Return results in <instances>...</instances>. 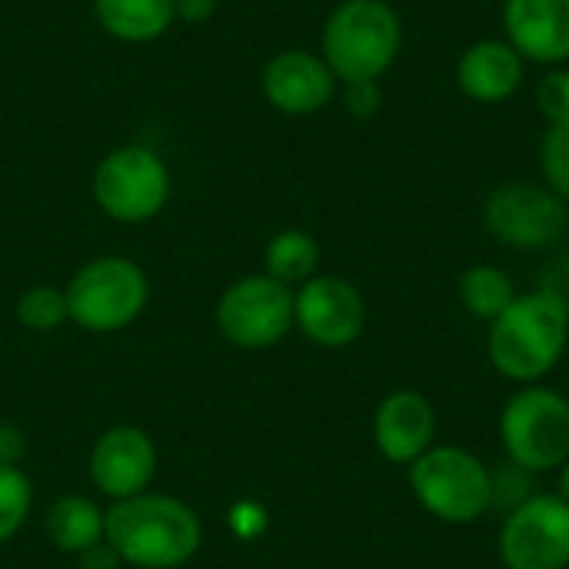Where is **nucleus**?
<instances>
[{
  "label": "nucleus",
  "instance_id": "a211bd4d",
  "mask_svg": "<svg viewBox=\"0 0 569 569\" xmlns=\"http://www.w3.org/2000/svg\"><path fill=\"white\" fill-rule=\"evenodd\" d=\"M43 530H47V540L60 550V553H87L93 550L97 543H103V533H107V513L87 500V497H77V493H67V497H57L47 513H43Z\"/></svg>",
  "mask_w": 569,
  "mask_h": 569
},
{
  "label": "nucleus",
  "instance_id": "9d476101",
  "mask_svg": "<svg viewBox=\"0 0 569 569\" xmlns=\"http://www.w3.org/2000/svg\"><path fill=\"white\" fill-rule=\"evenodd\" d=\"M497 553L507 569H569V503L533 493L503 513Z\"/></svg>",
  "mask_w": 569,
  "mask_h": 569
},
{
  "label": "nucleus",
  "instance_id": "f03ea898",
  "mask_svg": "<svg viewBox=\"0 0 569 569\" xmlns=\"http://www.w3.org/2000/svg\"><path fill=\"white\" fill-rule=\"evenodd\" d=\"M103 540L127 567L177 569L200 550L203 530L183 500L167 493H137L107 510Z\"/></svg>",
  "mask_w": 569,
  "mask_h": 569
},
{
  "label": "nucleus",
  "instance_id": "423d86ee",
  "mask_svg": "<svg viewBox=\"0 0 569 569\" xmlns=\"http://www.w3.org/2000/svg\"><path fill=\"white\" fill-rule=\"evenodd\" d=\"M63 290L70 323L87 333L127 330L143 313L150 297L143 267L127 257H97L83 263Z\"/></svg>",
  "mask_w": 569,
  "mask_h": 569
},
{
  "label": "nucleus",
  "instance_id": "c756f323",
  "mask_svg": "<svg viewBox=\"0 0 569 569\" xmlns=\"http://www.w3.org/2000/svg\"><path fill=\"white\" fill-rule=\"evenodd\" d=\"M553 493L569 503V460L560 467V470H557V490H553Z\"/></svg>",
  "mask_w": 569,
  "mask_h": 569
},
{
  "label": "nucleus",
  "instance_id": "f257e3e1",
  "mask_svg": "<svg viewBox=\"0 0 569 569\" xmlns=\"http://www.w3.org/2000/svg\"><path fill=\"white\" fill-rule=\"evenodd\" d=\"M569 350V303L553 287L517 293V300L490 323V367L517 383H543Z\"/></svg>",
  "mask_w": 569,
  "mask_h": 569
},
{
  "label": "nucleus",
  "instance_id": "39448f33",
  "mask_svg": "<svg viewBox=\"0 0 569 569\" xmlns=\"http://www.w3.org/2000/svg\"><path fill=\"white\" fill-rule=\"evenodd\" d=\"M503 460L547 477L569 460V397L557 387H517L497 420Z\"/></svg>",
  "mask_w": 569,
  "mask_h": 569
},
{
  "label": "nucleus",
  "instance_id": "f3484780",
  "mask_svg": "<svg viewBox=\"0 0 569 569\" xmlns=\"http://www.w3.org/2000/svg\"><path fill=\"white\" fill-rule=\"evenodd\" d=\"M100 30L120 43H153L173 23V0H93Z\"/></svg>",
  "mask_w": 569,
  "mask_h": 569
},
{
  "label": "nucleus",
  "instance_id": "6e6552de",
  "mask_svg": "<svg viewBox=\"0 0 569 569\" xmlns=\"http://www.w3.org/2000/svg\"><path fill=\"white\" fill-rule=\"evenodd\" d=\"M487 233L510 250H547L569 227V207L543 183H500L483 203Z\"/></svg>",
  "mask_w": 569,
  "mask_h": 569
},
{
  "label": "nucleus",
  "instance_id": "b1692460",
  "mask_svg": "<svg viewBox=\"0 0 569 569\" xmlns=\"http://www.w3.org/2000/svg\"><path fill=\"white\" fill-rule=\"evenodd\" d=\"M537 473H530V470H523V467H517V463H510V460H503L500 467H493V510H503V513H510L513 507H520L523 500H530L533 493H540L537 490Z\"/></svg>",
  "mask_w": 569,
  "mask_h": 569
},
{
  "label": "nucleus",
  "instance_id": "6ab92c4d",
  "mask_svg": "<svg viewBox=\"0 0 569 569\" xmlns=\"http://www.w3.org/2000/svg\"><path fill=\"white\" fill-rule=\"evenodd\" d=\"M263 260H267V270H263L267 277H273L287 287H300L320 273V243L313 233L290 227V230H280L270 237Z\"/></svg>",
  "mask_w": 569,
  "mask_h": 569
},
{
  "label": "nucleus",
  "instance_id": "a878e982",
  "mask_svg": "<svg viewBox=\"0 0 569 569\" xmlns=\"http://www.w3.org/2000/svg\"><path fill=\"white\" fill-rule=\"evenodd\" d=\"M343 107L350 117L357 120H370L380 113L383 107V90L380 80H357V83H343Z\"/></svg>",
  "mask_w": 569,
  "mask_h": 569
},
{
  "label": "nucleus",
  "instance_id": "2eb2a0df",
  "mask_svg": "<svg viewBox=\"0 0 569 569\" xmlns=\"http://www.w3.org/2000/svg\"><path fill=\"white\" fill-rule=\"evenodd\" d=\"M503 30L523 60L569 63V0H503Z\"/></svg>",
  "mask_w": 569,
  "mask_h": 569
},
{
  "label": "nucleus",
  "instance_id": "5701e85b",
  "mask_svg": "<svg viewBox=\"0 0 569 569\" xmlns=\"http://www.w3.org/2000/svg\"><path fill=\"white\" fill-rule=\"evenodd\" d=\"M540 170L543 187H550L569 207V123L547 127L540 143Z\"/></svg>",
  "mask_w": 569,
  "mask_h": 569
},
{
  "label": "nucleus",
  "instance_id": "dca6fc26",
  "mask_svg": "<svg viewBox=\"0 0 569 569\" xmlns=\"http://www.w3.org/2000/svg\"><path fill=\"white\" fill-rule=\"evenodd\" d=\"M527 77V60L510 40H477L457 60V87L477 103L510 100Z\"/></svg>",
  "mask_w": 569,
  "mask_h": 569
},
{
  "label": "nucleus",
  "instance_id": "393cba45",
  "mask_svg": "<svg viewBox=\"0 0 569 569\" xmlns=\"http://www.w3.org/2000/svg\"><path fill=\"white\" fill-rule=\"evenodd\" d=\"M537 110L550 127L569 123V70L567 67H550L543 80L537 83Z\"/></svg>",
  "mask_w": 569,
  "mask_h": 569
},
{
  "label": "nucleus",
  "instance_id": "1a4fd4ad",
  "mask_svg": "<svg viewBox=\"0 0 569 569\" xmlns=\"http://www.w3.org/2000/svg\"><path fill=\"white\" fill-rule=\"evenodd\" d=\"M220 333L243 350H263L280 343L293 330V287L250 273L230 283L217 303Z\"/></svg>",
  "mask_w": 569,
  "mask_h": 569
},
{
  "label": "nucleus",
  "instance_id": "412c9836",
  "mask_svg": "<svg viewBox=\"0 0 569 569\" xmlns=\"http://www.w3.org/2000/svg\"><path fill=\"white\" fill-rule=\"evenodd\" d=\"M67 320H70L67 290H60V287L37 283V287L23 290L17 300V323L33 333H50V330L63 327Z\"/></svg>",
  "mask_w": 569,
  "mask_h": 569
},
{
  "label": "nucleus",
  "instance_id": "9b49d317",
  "mask_svg": "<svg viewBox=\"0 0 569 569\" xmlns=\"http://www.w3.org/2000/svg\"><path fill=\"white\" fill-rule=\"evenodd\" d=\"M293 327L317 347L343 350L367 330V300L350 280L317 273L293 290Z\"/></svg>",
  "mask_w": 569,
  "mask_h": 569
},
{
  "label": "nucleus",
  "instance_id": "aec40b11",
  "mask_svg": "<svg viewBox=\"0 0 569 569\" xmlns=\"http://www.w3.org/2000/svg\"><path fill=\"white\" fill-rule=\"evenodd\" d=\"M460 303L470 317L483 320V323H493L513 300H517V283L513 277L503 270V267H493V263H477L470 270H463L460 277Z\"/></svg>",
  "mask_w": 569,
  "mask_h": 569
},
{
  "label": "nucleus",
  "instance_id": "4468645a",
  "mask_svg": "<svg viewBox=\"0 0 569 569\" xmlns=\"http://www.w3.org/2000/svg\"><path fill=\"white\" fill-rule=\"evenodd\" d=\"M157 477V447L140 427H110L90 450L93 487L117 500L147 493Z\"/></svg>",
  "mask_w": 569,
  "mask_h": 569
},
{
  "label": "nucleus",
  "instance_id": "ddd939ff",
  "mask_svg": "<svg viewBox=\"0 0 569 569\" xmlns=\"http://www.w3.org/2000/svg\"><path fill=\"white\" fill-rule=\"evenodd\" d=\"M440 417L420 390H393L373 410V447L387 463L410 467L437 447Z\"/></svg>",
  "mask_w": 569,
  "mask_h": 569
},
{
  "label": "nucleus",
  "instance_id": "0eeeda50",
  "mask_svg": "<svg viewBox=\"0 0 569 569\" xmlns=\"http://www.w3.org/2000/svg\"><path fill=\"white\" fill-rule=\"evenodd\" d=\"M170 187L167 160L143 143H123L103 153L90 180L93 203L117 223L153 220L167 207Z\"/></svg>",
  "mask_w": 569,
  "mask_h": 569
},
{
  "label": "nucleus",
  "instance_id": "cd10ccee",
  "mask_svg": "<svg viewBox=\"0 0 569 569\" xmlns=\"http://www.w3.org/2000/svg\"><path fill=\"white\" fill-rule=\"evenodd\" d=\"M23 450H27V443H23L20 430L10 423H0V467H17Z\"/></svg>",
  "mask_w": 569,
  "mask_h": 569
},
{
  "label": "nucleus",
  "instance_id": "7ed1b4c3",
  "mask_svg": "<svg viewBox=\"0 0 569 569\" xmlns=\"http://www.w3.org/2000/svg\"><path fill=\"white\" fill-rule=\"evenodd\" d=\"M410 493L427 517L447 527H473L493 510V467L457 443H437L407 467Z\"/></svg>",
  "mask_w": 569,
  "mask_h": 569
},
{
  "label": "nucleus",
  "instance_id": "c85d7f7f",
  "mask_svg": "<svg viewBox=\"0 0 569 569\" xmlns=\"http://www.w3.org/2000/svg\"><path fill=\"white\" fill-rule=\"evenodd\" d=\"M80 567L83 569H117L120 567V557L110 550V543L103 540V543H97L93 550H87V553H80Z\"/></svg>",
  "mask_w": 569,
  "mask_h": 569
},
{
  "label": "nucleus",
  "instance_id": "f8f14e48",
  "mask_svg": "<svg viewBox=\"0 0 569 569\" xmlns=\"http://www.w3.org/2000/svg\"><path fill=\"white\" fill-rule=\"evenodd\" d=\"M340 80L317 50L287 47L277 50L260 70L263 100L287 117H313L333 103Z\"/></svg>",
  "mask_w": 569,
  "mask_h": 569
},
{
  "label": "nucleus",
  "instance_id": "4be33fe9",
  "mask_svg": "<svg viewBox=\"0 0 569 569\" xmlns=\"http://www.w3.org/2000/svg\"><path fill=\"white\" fill-rule=\"evenodd\" d=\"M33 507V487L20 467H0V543L13 540Z\"/></svg>",
  "mask_w": 569,
  "mask_h": 569
},
{
  "label": "nucleus",
  "instance_id": "20e7f679",
  "mask_svg": "<svg viewBox=\"0 0 569 569\" xmlns=\"http://www.w3.org/2000/svg\"><path fill=\"white\" fill-rule=\"evenodd\" d=\"M400 47L403 23L387 0H340L320 30V57L340 83L380 80Z\"/></svg>",
  "mask_w": 569,
  "mask_h": 569
},
{
  "label": "nucleus",
  "instance_id": "bb28decb",
  "mask_svg": "<svg viewBox=\"0 0 569 569\" xmlns=\"http://www.w3.org/2000/svg\"><path fill=\"white\" fill-rule=\"evenodd\" d=\"M220 0H173V17L180 23H207L217 13Z\"/></svg>",
  "mask_w": 569,
  "mask_h": 569
}]
</instances>
